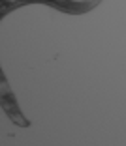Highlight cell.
Masks as SVG:
<instances>
[{
    "label": "cell",
    "mask_w": 126,
    "mask_h": 146,
    "mask_svg": "<svg viewBox=\"0 0 126 146\" xmlns=\"http://www.w3.org/2000/svg\"><path fill=\"white\" fill-rule=\"evenodd\" d=\"M2 109H4V112L13 120V124L21 125V127H28V120L21 114L19 105H17V101H15V98H13L6 79H2Z\"/></svg>",
    "instance_id": "cell-2"
},
{
    "label": "cell",
    "mask_w": 126,
    "mask_h": 146,
    "mask_svg": "<svg viewBox=\"0 0 126 146\" xmlns=\"http://www.w3.org/2000/svg\"><path fill=\"white\" fill-rule=\"evenodd\" d=\"M100 2L102 0H81V2H75V0H2V9H0V13H2V17H6L11 9L21 8V6L45 4V6H51V8L58 9V11L79 15V13H87V11H90V9H94Z\"/></svg>",
    "instance_id": "cell-1"
}]
</instances>
